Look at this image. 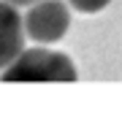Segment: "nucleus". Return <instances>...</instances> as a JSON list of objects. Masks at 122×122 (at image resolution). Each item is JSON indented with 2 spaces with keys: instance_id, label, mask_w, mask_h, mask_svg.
I'll return each instance as SVG.
<instances>
[{
  "instance_id": "obj_3",
  "label": "nucleus",
  "mask_w": 122,
  "mask_h": 122,
  "mask_svg": "<svg viewBox=\"0 0 122 122\" xmlns=\"http://www.w3.org/2000/svg\"><path fill=\"white\" fill-rule=\"evenodd\" d=\"M25 49V25L22 14L8 0H0V71L11 65Z\"/></svg>"
},
{
  "instance_id": "obj_1",
  "label": "nucleus",
  "mask_w": 122,
  "mask_h": 122,
  "mask_svg": "<svg viewBox=\"0 0 122 122\" xmlns=\"http://www.w3.org/2000/svg\"><path fill=\"white\" fill-rule=\"evenodd\" d=\"M76 65L71 62L68 54L52 52V49H22L11 65L0 71V81H76Z\"/></svg>"
},
{
  "instance_id": "obj_5",
  "label": "nucleus",
  "mask_w": 122,
  "mask_h": 122,
  "mask_svg": "<svg viewBox=\"0 0 122 122\" xmlns=\"http://www.w3.org/2000/svg\"><path fill=\"white\" fill-rule=\"evenodd\" d=\"M11 5H33V3H38V0H8Z\"/></svg>"
},
{
  "instance_id": "obj_4",
  "label": "nucleus",
  "mask_w": 122,
  "mask_h": 122,
  "mask_svg": "<svg viewBox=\"0 0 122 122\" xmlns=\"http://www.w3.org/2000/svg\"><path fill=\"white\" fill-rule=\"evenodd\" d=\"M68 3L73 5L76 11H81V14H98V11H103L111 0H68Z\"/></svg>"
},
{
  "instance_id": "obj_2",
  "label": "nucleus",
  "mask_w": 122,
  "mask_h": 122,
  "mask_svg": "<svg viewBox=\"0 0 122 122\" xmlns=\"http://www.w3.org/2000/svg\"><path fill=\"white\" fill-rule=\"evenodd\" d=\"M25 35H30L38 44H54L71 27V11L62 0H38L22 16Z\"/></svg>"
}]
</instances>
